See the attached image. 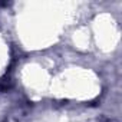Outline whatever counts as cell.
Segmentation results:
<instances>
[{
    "mask_svg": "<svg viewBox=\"0 0 122 122\" xmlns=\"http://www.w3.org/2000/svg\"><path fill=\"white\" fill-rule=\"evenodd\" d=\"M12 88V79H10V76L6 73L2 79H0V91L2 92H6V91H9Z\"/></svg>",
    "mask_w": 122,
    "mask_h": 122,
    "instance_id": "6da1fadb",
    "label": "cell"
}]
</instances>
